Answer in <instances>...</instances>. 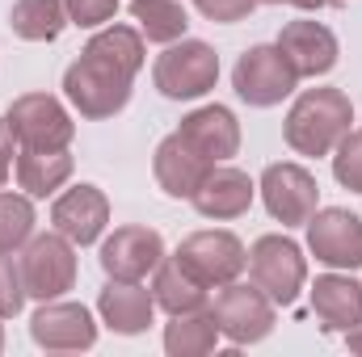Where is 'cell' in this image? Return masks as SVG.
I'll return each mask as SVG.
<instances>
[{
    "instance_id": "cell-34",
    "label": "cell",
    "mask_w": 362,
    "mask_h": 357,
    "mask_svg": "<svg viewBox=\"0 0 362 357\" xmlns=\"http://www.w3.org/2000/svg\"><path fill=\"white\" fill-rule=\"evenodd\" d=\"M346 345H350V353H362V324H354V328L346 332Z\"/></svg>"
},
{
    "instance_id": "cell-36",
    "label": "cell",
    "mask_w": 362,
    "mask_h": 357,
    "mask_svg": "<svg viewBox=\"0 0 362 357\" xmlns=\"http://www.w3.org/2000/svg\"><path fill=\"white\" fill-rule=\"evenodd\" d=\"M0 349H4V328H0Z\"/></svg>"
},
{
    "instance_id": "cell-13",
    "label": "cell",
    "mask_w": 362,
    "mask_h": 357,
    "mask_svg": "<svg viewBox=\"0 0 362 357\" xmlns=\"http://www.w3.org/2000/svg\"><path fill=\"white\" fill-rule=\"evenodd\" d=\"M97 261L105 269V277L144 282L148 273H156V265L165 261V240H160L156 227H118L114 236H105Z\"/></svg>"
},
{
    "instance_id": "cell-26",
    "label": "cell",
    "mask_w": 362,
    "mask_h": 357,
    "mask_svg": "<svg viewBox=\"0 0 362 357\" xmlns=\"http://www.w3.org/2000/svg\"><path fill=\"white\" fill-rule=\"evenodd\" d=\"M34 236V202L30 193L0 189V253H17Z\"/></svg>"
},
{
    "instance_id": "cell-24",
    "label": "cell",
    "mask_w": 362,
    "mask_h": 357,
    "mask_svg": "<svg viewBox=\"0 0 362 357\" xmlns=\"http://www.w3.org/2000/svg\"><path fill=\"white\" fill-rule=\"evenodd\" d=\"M219 345V324L206 311H185V315H173V324L165 328V349L169 357H202Z\"/></svg>"
},
{
    "instance_id": "cell-22",
    "label": "cell",
    "mask_w": 362,
    "mask_h": 357,
    "mask_svg": "<svg viewBox=\"0 0 362 357\" xmlns=\"http://www.w3.org/2000/svg\"><path fill=\"white\" fill-rule=\"evenodd\" d=\"M152 298H156L160 311H169V315H185V311H202V307H206V286H202L198 277H189V273L177 265V257H169V261L156 265Z\"/></svg>"
},
{
    "instance_id": "cell-30",
    "label": "cell",
    "mask_w": 362,
    "mask_h": 357,
    "mask_svg": "<svg viewBox=\"0 0 362 357\" xmlns=\"http://www.w3.org/2000/svg\"><path fill=\"white\" fill-rule=\"evenodd\" d=\"M64 8H68V21L72 25L97 30V25H105L118 13V0H64Z\"/></svg>"
},
{
    "instance_id": "cell-11",
    "label": "cell",
    "mask_w": 362,
    "mask_h": 357,
    "mask_svg": "<svg viewBox=\"0 0 362 357\" xmlns=\"http://www.w3.org/2000/svg\"><path fill=\"white\" fill-rule=\"evenodd\" d=\"M308 248L329 269H358L362 265V219L329 206L308 219Z\"/></svg>"
},
{
    "instance_id": "cell-23",
    "label": "cell",
    "mask_w": 362,
    "mask_h": 357,
    "mask_svg": "<svg viewBox=\"0 0 362 357\" xmlns=\"http://www.w3.org/2000/svg\"><path fill=\"white\" fill-rule=\"evenodd\" d=\"M68 25L64 0H17L8 13V30L25 42H55Z\"/></svg>"
},
{
    "instance_id": "cell-12",
    "label": "cell",
    "mask_w": 362,
    "mask_h": 357,
    "mask_svg": "<svg viewBox=\"0 0 362 357\" xmlns=\"http://www.w3.org/2000/svg\"><path fill=\"white\" fill-rule=\"evenodd\" d=\"M30 337L38 349H51V353H81L97 345V324H93L89 307L81 303H42L30 320Z\"/></svg>"
},
{
    "instance_id": "cell-10",
    "label": "cell",
    "mask_w": 362,
    "mask_h": 357,
    "mask_svg": "<svg viewBox=\"0 0 362 357\" xmlns=\"http://www.w3.org/2000/svg\"><path fill=\"white\" fill-rule=\"evenodd\" d=\"M262 202L270 210V219H278L282 227H303L316 210H320V185L303 164H270L262 173Z\"/></svg>"
},
{
    "instance_id": "cell-2",
    "label": "cell",
    "mask_w": 362,
    "mask_h": 357,
    "mask_svg": "<svg viewBox=\"0 0 362 357\" xmlns=\"http://www.w3.org/2000/svg\"><path fill=\"white\" fill-rule=\"evenodd\" d=\"M131 72L127 68H118L114 59H105V55H97L93 47L81 51V59L64 72V92H68V101L81 109V118H114V114H122L127 109V101H131Z\"/></svg>"
},
{
    "instance_id": "cell-9",
    "label": "cell",
    "mask_w": 362,
    "mask_h": 357,
    "mask_svg": "<svg viewBox=\"0 0 362 357\" xmlns=\"http://www.w3.org/2000/svg\"><path fill=\"white\" fill-rule=\"evenodd\" d=\"M13 139L21 147H68L76 135L72 114L64 109V101H55L51 92H25L8 105L4 114Z\"/></svg>"
},
{
    "instance_id": "cell-15",
    "label": "cell",
    "mask_w": 362,
    "mask_h": 357,
    "mask_svg": "<svg viewBox=\"0 0 362 357\" xmlns=\"http://www.w3.org/2000/svg\"><path fill=\"white\" fill-rule=\"evenodd\" d=\"M177 135L211 164H223L240 152V122L228 105H202V109L185 114Z\"/></svg>"
},
{
    "instance_id": "cell-19",
    "label": "cell",
    "mask_w": 362,
    "mask_h": 357,
    "mask_svg": "<svg viewBox=\"0 0 362 357\" xmlns=\"http://www.w3.org/2000/svg\"><path fill=\"white\" fill-rule=\"evenodd\" d=\"M253 193H257V185L249 181V173L228 169V164H215L189 202H194V210L202 219H240L253 206Z\"/></svg>"
},
{
    "instance_id": "cell-6",
    "label": "cell",
    "mask_w": 362,
    "mask_h": 357,
    "mask_svg": "<svg viewBox=\"0 0 362 357\" xmlns=\"http://www.w3.org/2000/svg\"><path fill=\"white\" fill-rule=\"evenodd\" d=\"M211 315L219 324V337H228L232 345H257L274 332V303L262 286H245V282L219 286Z\"/></svg>"
},
{
    "instance_id": "cell-7",
    "label": "cell",
    "mask_w": 362,
    "mask_h": 357,
    "mask_svg": "<svg viewBox=\"0 0 362 357\" xmlns=\"http://www.w3.org/2000/svg\"><path fill=\"white\" fill-rule=\"evenodd\" d=\"M177 265L198 277L206 290H219L228 282H236L245 269H249V253L245 244L232 236V231H194L177 244Z\"/></svg>"
},
{
    "instance_id": "cell-27",
    "label": "cell",
    "mask_w": 362,
    "mask_h": 357,
    "mask_svg": "<svg viewBox=\"0 0 362 357\" xmlns=\"http://www.w3.org/2000/svg\"><path fill=\"white\" fill-rule=\"evenodd\" d=\"M89 47L97 55H105V59H114L118 68H127L131 76L144 68V34L139 30H131V25H105L101 34H93Z\"/></svg>"
},
{
    "instance_id": "cell-17",
    "label": "cell",
    "mask_w": 362,
    "mask_h": 357,
    "mask_svg": "<svg viewBox=\"0 0 362 357\" xmlns=\"http://www.w3.org/2000/svg\"><path fill=\"white\" fill-rule=\"evenodd\" d=\"M97 311H101V324L114 328L118 337H139V332H148V324L156 315V298L139 282L110 277L105 290L97 294Z\"/></svg>"
},
{
    "instance_id": "cell-3",
    "label": "cell",
    "mask_w": 362,
    "mask_h": 357,
    "mask_svg": "<svg viewBox=\"0 0 362 357\" xmlns=\"http://www.w3.org/2000/svg\"><path fill=\"white\" fill-rule=\"evenodd\" d=\"M21 282H25V294L38 298V303H51L59 294H68L76 286V248L64 231H42V236H30L21 244Z\"/></svg>"
},
{
    "instance_id": "cell-16",
    "label": "cell",
    "mask_w": 362,
    "mask_h": 357,
    "mask_svg": "<svg viewBox=\"0 0 362 357\" xmlns=\"http://www.w3.org/2000/svg\"><path fill=\"white\" fill-rule=\"evenodd\" d=\"M51 223L55 231H64L72 244H97L105 223H110V198L97 189V185H72L68 193L55 198L51 206Z\"/></svg>"
},
{
    "instance_id": "cell-35",
    "label": "cell",
    "mask_w": 362,
    "mask_h": 357,
    "mask_svg": "<svg viewBox=\"0 0 362 357\" xmlns=\"http://www.w3.org/2000/svg\"><path fill=\"white\" fill-rule=\"evenodd\" d=\"M257 4H291V0H257Z\"/></svg>"
},
{
    "instance_id": "cell-8",
    "label": "cell",
    "mask_w": 362,
    "mask_h": 357,
    "mask_svg": "<svg viewBox=\"0 0 362 357\" xmlns=\"http://www.w3.org/2000/svg\"><path fill=\"white\" fill-rule=\"evenodd\" d=\"M249 277L253 286H262L270 294L274 307H291L308 282V261L299 253L295 240L286 236H262L253 248H249Z\"/></svg>"
},
{
    "instance_id": "cell-33",
    "label": "cell",
    "mask_w": 362,
    "mask_h": 357,
    "mask_svg": "<svg viewBox=\"0 0 362 357\" xmlns=\"http://www.w3.org/2000/svg\"><path fill=\"white\" fill-rule=\"evenodd\" d=\"M291 4H299V8H337V4H346V0H291Z\"/></svg>"
},
{
    "instance_id": "cell-1",
    "label": "cell",
    "mask_w": 362,
    "mask_h": 357,
    "mask_svg": "<svg viewBox=\"0 0 362 357\" xmlns=\"http://www.w3.org/2000/svg\"><path fill=\"white\" fill-rule=\"evenodd\" d=\"M354 122V105L341 89H303L286 109L282 135L299 156H329Z\"/></svg>"
},
{
    "instance_id": "cell-21",
    "label": "cell",
    "mask_w": 362,
    "mask_h": 357,
    "mask_svg": "<svg viewBox=\"0 0 362 357\" xmlns=\"http://www.w3.org/2000/svg\"><path fill=\"white\" fill-rule=\"evenodd\" d=\"M72 169L76 160L68 147H21L17 152V185L30 198H51L55 189H64Z\"/></svg>"
},
{
    "instance_id": "cell-20",
    "label": "cell",
    "mask_w": 362,
    "mask_h": 357,
    "mask_svg": "<svg viewBox=\"0 0 362 357\" xmlns=\"http://www.w3.org/2000/svg\"><path fill=\"white\" fill-rule=\"evenodd\" d=\"M312 311L325 332H350L362 324V286L346 273H325L312 286Z\"/></svg>"
},
{
    "instance_id": "cell-29",
    "label": "cell",
    "mask_w": 362,
    "mask_h": 357,
    "mask_svg": "<svg viewBox=\"0 0 362 357\" xmlns=\"http://www.w3.org/2000/svg\"><path fill=\"white\" fill-rule=\"evenodd\" d=\"M25 282H21V265L13 261V253H0V320L21 315L25 307Z\"/></svg>"
},
{
    "instance_id": "cell-25",
    "label": "cell",
    "mask_w": 362,
    "mask_h": 357,
    "mask_svg": "<svg viewBox=\"0 0 362 357\" xmlns=\"http://www.w3.org/2000/svg\"><path fill=\"white\" fill-rule=\"evenodd\" d=\"M131 17L139 21V34H148V42H177L189 25L177 0H131Z\"/></svg>"
},
{
    "instance_id": "cell-5",
    "label": "cell",
    "mask_w": 362,
    "mask_h": 357,
    "mask_svg": "<svg viewBox=\"0 0 362 357\" xmlns=\"http://www.w3.org/2000/svg\"><path fill=\"white\" fill-rule=\"evenodd\" d=\"M232 89L240 101H249L253 109H270L278 101H286L299 89V72L286 63V55L274 47H249L236 68H232Z\"/></svg>"
},
{
    "instance_id": "cell-14",
    "label": "cell",
    "mask_w": 362,
    "mask_h": 357,
    "mask_svg": "<svg viewBox=\"0 0 362 357\" xmlns=\"http://www.w3.org/2000/svg\"><path fill=\"white\" fill-rule=\"evenodd\" d=\"M278 51L286 55V63L299 72V80L303 76H325V72H333L337 68V34L329 30V25H320V21H286L282 25V34H278Z\"/></svg>"
},
{
    "instance_id": "cell-28",
    "label": "cell",
    "mask_w": 362,
    "mask_h": 357,
    "mask_svg": "<svg viewBox=\"0 0 362 357\" xmlns=\"http://www.w3.org/2000/svg\"><path fill=\"white\" fill-rule=\"evenodd\" d=\"M333 152H337L333 156V177L350 193H362V131H346Z\"/></svg>"
},
{
    "instance_id": "cell-4",
    "label": "cell",
    "mask_w": 362,
    "mask_h": 357,
    "mask_svg": "<svg viewBox=\"0 0 362 357\" xmlns=\"http://www.w3.org/2000/svg\"><path fill=\"white\" fill-rule=\"evenodd\" d=\"M152 80H156L160 97H169V101H198L219 80V55L198 38L169 42V51L152 68Z\"/></svg>"
},
{
    "instance_id": "cell-18",
    "label": "cell",
    "mask_w": 362,
    "mask_h": 357,
    "mask_svg": "<svg viewBox=\"0 0 362 357\" xmlns=\"http://www.w3.org/2000/svg\"><path fill=\"white\" fill-rule=\"evenodd\" d=\"M215 164L211 160H202L185 139H181L177 131L169 135V139H160V147H156V156H152V173H156V185L169 193V198H194L198 193V185L206 181Z\"/></svg>"
},
{
    "instance_id": "cell-31",
    "label": "cell",
    "mask_w": 362,
    "mask_h": 357,
    "mask_svg": "<svg viewBox=\"0 0 362 357\" xmlns=\"http://www.w3.org/2000/svg\"><path fill=\"white\" fill-rule=\"evenodd\" d=\"M194 8L206 17V21H219V25H232V21H245L257 0H194Z\"/></svg>"
},
{
    "instance_id": "cell-32",
    "label": "cell",
    "mask_w": 362,
    "mask_h": 357,
    "mask_svg": "<svg viewBox=\"0 0 362 357\" xmlns=\"http://www.w3.org/2000/svg\"><path fill=\"white\" fill-rule=\"evenodd\" d=\"M13 143H17V139H13L8 122L0 118V185L8 181V169H13V156H17V152H13Z\"/></svg>"
}]
</instances>
